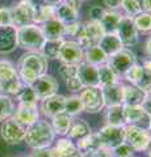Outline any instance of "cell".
<instances>
[{"mask_svg": "<svg viewBox=\"0 0 151 157\" xmlns=\"http://www.w3.org/2000/svg\"><path fill=\"white\" fill-rule=\"evenodd\" d=\"M55 137V132L47 121H37L36 123L28 126L25 140L33 149L49 148Z\"/></svg>", "mask_w": 151, "mask_h": 157, "instance_id": "obj_1", "label": "cell"}, {"mask_svg": "<svg viewBox=\"0 0 151 157\" xmlns=\"http://www.w3.org/2000/svg\"><path fill=\"white\" fill-rule=\"evenodd\" d=\"M46 38L43 32L37 25H26L17 29V43L21 48L29 51H41Z\"/></svg>", "mask_w": 151, "mask_h": 157, "instance_id": "obj_2", "label": "cell"}, {"mask_svg": "<svg viewBox=\"0 0 151 157\" xmlns=\"http://www.w3.org/2000/svg\"><path fill=\"white\" fill-rule=\"evenodd\" d=\"M105 36V32L103 26H101L100 21H95V20H91V21H87L81 25L80 33L77 34V43L81 46L83 50H87L89 47L97 46L101 41V38Z\"/></svg>", "mask_w": 151, "mask_h": 157, "instance_id": "obj_3", "label": "cell"}, {"mask_svg": "<svg viewBox=\"0 0 151 157\" xmlns=\"http://www.w3.org/2000/svg\"><path fill=\"white\" fill-rule=\"evenodd\" d=\"M151 140V132L149 128H143L134 124L125 126V143L129 144L133 151L143 152L147 149Z\"/></svg>", "mask_w": 151, "mask_h": 157, "instance_id": "obj_4", "label": "cell"}, {"mask_svg": "<svg viewBox=\"0 0 151 157\" xmlns=\"http://www.w3.org/2000/svg\"><path fill=\"white\" fill-rule=\"evenodd\" d=\"M17 68H24L33 72L37 77L45 75L47 71V58L43 56L40 51H29L20 56Z\"/></svg>", "mask_w": 151, "mask_h": 157, "instance_id": "obj_5", "label": "cell"}, {"mask_svg": "<svg viewBox=\"0 0 151 157\" xmlns=\"http://www.w3.org/2000/svg\"><path fill=\"white\" fill-rule=\"evenodd\" d=\"M26 128L25 124L20 123L14 118H7L3 122L2 127H0V134H2L3 140L7 144H18L25 139L26 135Z\"/></svg>", "mask_w": 151, "mask_h": 157, "instance_id": "obj_6", "label": "cell"}, {"mask_svg": "<svg viewBox=\"0 0 151 157\" xmlns=\"http://www.w3.org/2000/svg\"><path fill=\"white\" fill-rule=\"evenodd\" d=\"M80 100L87 113H99L105 107L101 86H87L80 92Z\"/></svg>", "mask_w": 151, "mask_h": 157, "instance_id": "obj_7", "label": "cell"}, {"mask_svg": "<svg viewBox=\"0 0 151 157\" xmlns=\"http://www.w3.org/2000/svg\"><path fill=\"white\" fill-rule=\"evenodd\" d=\"M34 17V8L30 0H21L13 8H11V18L12 25L16 26H26L33 24Z\"/></svg>", "mask_w": 151, "mask_h": 157, "instance_id": "obj_8", "label": "cell"}, {"mask_svg": "<svg viewBox=\"0 0 151 157\" xmlns=\"http://www.w3.org/2000/svg\"><path fill=\"white\" fill-rule=\"evenodd\" d=\"M117 37L122 42V45L126 47H131L138 42V30L134 25L133 17L122 16L120 18V22L117 25L116 30Z\"/></svg>", "mask_w": 151, "mask_h": 157, "instance_id": "obj_9", "label": "cell"}, {"mask_svg": "<svg viewBox=\"0 0 151 157\" xmlns=\"http://www.w3.org/2000/svg\"><path fill=\"white\" fill-rule=\"evenodd\" d=\"M97 135L100 137L103 147L113 149L117 145L125 143V126L118 127L106 124L97 132Z\"/></svg>", "mask_w": 151, "mask_h": 157, "instance_id": "obj_10", "label": "cell"}, {"mask_svg": "<svg viewBox=\"0 0 151 157\" xmlns=\"http://www.w3.org/2000/svg\"><path fill=\"white\" fill-rule=\"evenodd\" d=\"M135 63H137V58H135L134 54L130 50H128V48H122V50H120L118 52H116L114 55L108 58V66L114 71L117 76L124 75Z\"/></svg>", "mask_w": 151, "mask_h": 157, "instance_id": "obj_11", "label": "cell"}, {"mask_svg": "<svg viewBox=\"0 0 151 157\" xmlns=\"http://www.w3.org/2000/svg\"><path fill=\"white\" fill-rule=\"evenodd\" d=\"M58 81L50 75H42L36 78V81L30 85L33 92L36 93L38 100H45L47 97H51L57 94L58 90Z\"/></svg>", "mask_w": 151, "mask_h": 157, "instance_id": "obj_12", "label": "cell"}, {"mask_svg": "<svg viewBox=\"0 0 151 157\" xmlns=\"http://www.w3.org/2000/svg\"><path fill=\"white\" fill-rule=\"evenodd\" d=\"M58 59L66 64H79L84 59V50L77 42L65 41L59 50Z\"/></svg>", "mask_w": 151, "mask_h": 157, "instance_id": "obj_13", "label": "cell"}, {"mask_svg": "<svg viewBox=\"0 0 151 157\" xmlns=\"http://www.w3.org/2000/svg\"><path fill=\"white\" fill-rule=\"evenodd\" d=\"M80 2L77 0H63L59 6L55 7V17L65 25L77 21L79 17Z\"/></svg>", "mask_w": 151, "mask_h": 157, "instance_id": "obj_14", "label": "cell"}, {"mask_svg": "<svg viewBox=\"0 0 151 157\" xmlns=\"http://www.w3.org/2000/svg\"><path fill=\"white\" fill-rule=\"evenodd\" d=\"M17 46V29L14 25H0V54L13 52Z\"/></svg>", "mask_w": 151, "mask_h": 157, "instance_id": "obj_15", "label": "cell"}, {"mask_svg": "<svg viewBox=\"0 0 151 157\" xmlns=\"http://www.w3.org/2000/svg\"><path fill=\"white\" fill-rule=\"evenodd\" d=\"M13 118L20 123L25 124L26 127L36 123L38 118H40V111H38L37 104L36 105L20 104L16 110H13Z\"/></svg>", "mask_w": 151, "mask_h": 157, "instance_id": "obj_16", "label": "cell"}, {"mask_svg": "<svg viewBox=\"0 0 151 157\" xmlns=\"http://www.w3.org/2000/svg\"><path fill=\"white\" fill-rule=\"evenodd\" d=\"M77 77L84 88L87 86H100L97 76V66L81 62L77 64Z\"/></svg>", "mask_w": 151, "mask_h": 157, "instance_id": "obj_17", "label": "cell"}, {"mask_svg": "<svg viewBox=\"0 0 151 157\" xmlns=\"http://www.w3.org/2000/svg\"><path fill=\"white\" fill-rule=\"evenodd\" d=\"M65 100L66 97L62 94H54L42 100L41 110L46 118H53L65 111Z\"/></svg>", "mask_w": 151, "mask_h": 157, "instance_id": "obj_18", "label": "cell"}, {"mask_svg": "<svg viewBox=\"0 0 151 157\" xmlns=\"http://www.w3.org/2000/svg\"><path fill=\"white\" fill-rule=\"evenodd\" d=\"M124 114H125V122L126 124H134L139 126L143 123L150 122V117L146 114L142 106H131V105H124Z\"/></svg>", "mask_w": 151, "mask_h": 157, "instance_id": "obj_19", "label": "cell"}, {"mask_svg": "<svg viewBox=\"0 0 151 157\" xmlns=\"http://www.w3.org/2000/svg\"><path fill=\"white\" fill-rule=\"evenodd\" d=\"M122 90H124V84H121L120 81H117L112 85L101 86L105 106H113V105L122 104Z\"/></svg>", "mask_w": 151, "mask_h": 157, "instance_id": "obj_20", "label": "cell"}, {"mask_svg": "<svg viewBox=\"0 0 151 157\" xmlns=\"http://www.w3.org/2000/svg\"><path fill=\"white\" fill-rule=\"evenodd\" d=\"M149 93L143 92L135 85H124L122 90V104L131 106H141Z\"/></svg>", "mask_w": 151, "mask_h": 157, "instance_id": "obj_21", "label": "cell"}, {"mask_svg": "<svg viewBox=\"0 0 151 157\" xmlns=\"http://www.w3.org/2000/svg\"><path fill=\"white\" fill-rule=\"evenodd\" d=\"M42 32L46 39H58L65 36V24L59 21L55 16L42 24Z\"/></svg>", "mask_w": 151, "mask_h": 157, "instance_id": "obj_22", "label": "cell"}, {"mask_svg": "<svg viewBox=\"0 0 151 157\" xmlns=\"http://www.w3.org/2000/svg\"><path fill=\"white\" fill-rule=\"evenodd\" d=\"M99 46L103 48V51L108 55V58L114 55L116 52H118L120 50L124 48L122 42L120 41V38L117 37V34H105V36L101 38Z\"/></svg>", "mask_w": 151, "mask_h": 157, "instance_id": "obj_23", "label": "cell"}, {"mask_svg": "<svg viewBox=\"0 0 151 157\" xmlns=\"http://www.w3.org/2000/svg\"><path fill=\"white\" fill-rule=\"evenodd\" d=\"M105 119H106V124L118 126V127L126 126L125 114H124V104L113 105V106H106Z\"/></svg>", "mask_w": 151, "mask_h": 157, "instance_id": "obj_24", "label": "cell"}, {"mask_svg": "<svg viewBox=\"0 0 151 157\" xmlns=\"http://www.w3.org/2000/svg\"><path fill=\"white\" fill-rule=\"evenodd\" d=\"M32 4H33V8H34V17H33V22L34 24H43L47 20H50L51 17L55 16V7L49 6L43 0H42V4H38V6L33 2Z\"/></svg>", "mask_w": 151, "mask_h": 157, "instance_id": "obj_25", "label": "cell"}, {"mask_svg": "<svg viewBox=\"0 0 151 157\" xmlns=\"http://www.w3.org/2000/svg\"><path fill=\"white\" fill-rule=\"evenodd\" d=\"M51 119H53L51 127H53V130H54L55 134L61 135V136L67 135V132L70 130V126L72 123V117H70L69 114H66V113L63 111L61 114L53 117Z\"/></svg>", "mask_w": 151, "mask_h": 157, "instance_id": "obj_26", "label": "cell"}, {"mask_svg": "<svg viewBox=\"0 0 151 157\" xmlns=\"http://www.w3.org/2000/svg\"><path fill=\"white\" fill-rule=\"evenodd\" d=\"M120 13H117L116 11H105L103 17L100 18V24L103 26L105 34H116V30H117V25L120 22Z\"/></svg>", "mask_w": 151, "mask_h": 157, "instance_id": "obj_27", "label": "cell"}, {"mask_svg": "<svg viewBox=\"0 0 151 157\" xmlns=\"http://www.w3.org/2000/svg\"><path fill=\"white\" fill-rule=\"evenodd\" d=\"M103 144H101V140L97 134H91L87 135L84 137L77 140V144H76V148L77 152H91V151H97L100 149Z\"/></svg>", "mask_w": 151, "mask_h": 157, "instance_id": "obj_28", "label": "cell"}, {"mask_svg": "<svg viewBox=\"0 0 151 157\" xmlns=\"http://www.w3.org/2000/svg\"><path fill=\"white\" fill-rule=\"evenodd\" d=\"M91 134V126L87 123L84 119H76V121H72V123L70 126V130L67 132L69 135V139H75V140H79L81 137H84L87 135Z\"/></svg>", "mask_w": 151, "mask_h": 157, "instance_id": "obj_29", "label": "cell"}, {"mask_svg": "<svg viewBox=\"0 0 151 157\" xmlns=\"http://www.w3.org/2000/svg\"><path fill=\"white\" fill-rule=\"evenodd\" d=\"M84 59L89 64L100 66V64H105V63L108 62V55L103 51V48L97 45V46L87 48L84 51Z\"/></svg>", "mask_w": 151, "mask_h": 157, "instance_id": "obj_30", "label": "cell"}, {"mask_svg": "<svg viewBox=\"0 0 151 157\" xmlns=\"http://www.w3.org/2000/svg\"><path fill=\"white\" fill-rule=\"evenodd\" d=\"M54 149L58 153V157H79L77 148L71 141V139H59Z\"/></svg>", "mask_w": 151, "mask_h": 157, "instance_id": "obj_31", "label": "cell"}, {"mask_svg": "<svg viewBox=\"0 0 151 157\" xmlns=\"http://www.w3.org/2000/svg\"><path fill=\"white\" fill-rule=\"evenodd\" d=\"M97 76H99V85L106 86L112 85L118 81V76L114 73V71L108 64L97 66Z\"/></svg>", "mask_w": 151, "mask_h": 157, "instance_id": "obj_32", "label": "cell"}, {"mask_svg": "<svg viewBox=\"0 0 151 157\" xmlns=\"http://www.w3.org/2000/svg\"><path fill=\"white\" fill-rule=\"evenodd\" d=\"M63 38H58V39H46L43 46L41 48V54L43 56H46L47 59H57L59 55V50L63 45Z\"/></svg>", "mask_w": 151, "mask_h": 157, "instance_id": "obj_33", "label": "cell"}, {"mask_svg": "<svg viewBox=\"0 0 151 157\" xmlns=\"http://www.w3.org/2000/svg\"><path fill=\"white\" fill-rule=\"evenodd\" d=\"M83 111H84V107H83V102L79 96L66 97V100H65V113L66 114H69L70 117H75V115H79Z\"/></svg>", "mask_w": 151, "mask_h": 157, "instance_id": "obj_34", "label": "cell"}, {"mask_svg": "<svg viewBox=\"0 0 151 157\" xmlns=\"http://www.w3.org/2000/svg\"><path fill=\"white\" fill-rule=\"evenodd\" d=\"M18 77L16 67L9 60H0V81L12 80Z\"/></svg>", "mask_w": 151, "mask_h": 157, "instance_id": "obj_35", "label": "cell"}, {"mask_svg": "<svg viewBox=\"0 0 151 157\" xmlns=\"http://www.w3.org/2000/svg\"><path fill=\"white\" fill-rule=\"evenodd\" d=\"M134 25L138 32H150L151 30V13L147 12H141L139 14L133 17Z\"/></svg>", "mask_w": 151, "mask_h": 157, "instance_id": "obj_36", "label": "cell"}, {"mask_svg": "<svg viewBox=\"0 0 151 157\" xmlns=\"http://www.w3.org/2000/svg\"><path fill=\"white\" fill-rule=\"evenodd\" d=\"M17 100L20 104H26V105H36L38 98L36 96V93L33 92V89L29 85H24L22 89L17 93Z\"/></svg>", "mask_w": 151, "mask_h": 157, "instance_id": "obj_37", "label": "cell"}, {"mask_svg": "<svg viewBox=\"0 0 151 157\" xmlns=\"http://www.w3.org/2000/svg\"><path fill=\"white\" fill-rule=\"evenodd\" d=\"M120 7H122L126 16L134 17L142 12V0H122Z\"/></svg>", "mask_w": 151, "mask_h": 157, "instance_id": "obj_38", "label": "cell"}, {"mask_svg": "<svg viewBox=\"0 0 151 157\" xmlns=\"http://www.w3.org/2000/svg\"><path fill=\"white\" fill-rule=\"evenodd\" d=\"M22 86H24V84L21 82L20 77L12 78V80L0 81V90L11 93V94H17V93L22 89Z\"/></svg>", "mask_w": 151, "mask_h": 157, "instance_id": "obj_39", "label": "cell"}, {"mask_svg": "<svg viewBox=\"0 0 151 157\" xmlns=\"http://www.w3.org/2000/svg\"><path fill=\"white\" fill-rule=\"evenodd\" d=\"M13 102L9 97L0 94V121H6L13 114Z\"/></svg>", "mask_w": 151, "mask_h": 157, "instance_id": "obj_40", "label": "cell"}, {"mask_svg": "<svg viewBox=\"0 0 151 157\" xmlns=\"http://www.w3.org/2000/svg\"><path fill=\"white\" fill-rule=\"evenodd\" d=\"M142 73H143V67L135 63L134 66H131L129 70L124 73V76H125V78L128 81H130L133 85H135L141 80V77H142Z\"/></svg>", "mask_w": 151, "mask_h": 157, "instance_id": "obj_41", "label": "cell"}, {"mask_svg": "<svg viewBox=\"0 0 151 157\" xmlns=\"http://www.w3.org/2000/svg\"><path fill=\"white\" fill-rule=\"evenodd\" d=\"M135 86H138L139 89H142L146 93H151V71L147 68H143V73L141 80L135 84Z\"/></svg>", "mask_w": 151, "mask_h": 157, "instance_id": "obj_42", "label": "cell"}, {"mask_svg": "<svg viewBox=\"0 0 151 157\" xmlns=\"http://www.w3.org/2000/svg\"><path fill=\"white\" fill-rule=\"evenodd\" d=\"M59 75L62 76V78H65V81L74 76H77V64L62 63V66L59 67Z\"/></svg>", "mask_w": 151, "mask_h": 157, "instance_id": "obj_43", "label": "cell"}, {"mask_svg": "<svg viewBox=\"0 0 151 157\" xmlns=\"http://www.w3.org/2000/svg\"><path fill=\"white\" fill-rule=\"evenodd\" d=\"M133 148L129 144L122 143L112 149V155L113 157H133Z\"/></svg>", "mask_w": 151, "mask_h": 157, "instance_id": "obj_44", "label": "cell"}, {"mask_svg": "<svg viewBox=\"0 0 151 157\" xmlns=\"http://www.w3.org/2000/svg\"><path fill=\"white\" fill-rule=\"evenodd\" d=\"M66 85L69 88V90H71L72 93H76V92H81L84 89V86H83L81 81L79 80V77L77 76H74L69 78V80H66Z\"/></svg>", "mask_w": 151, "mask_h": 157, "instance_id": "obj_45", "label": "cell"}, {"mask_svg": "<svg viewBox=\"0 0 151 157\" xmlns=\"http://www.w3.org/2000/svg\"><path fill=\"white\" fill-rule=\"evenodd\" d=\"M81 25L83 24H80L79 21L67 24V25H65V34H69V36H71V37H77V34L80 33Z\"/></svg>", "mask_w": 151, "mask_h": 157, "instance_id": "obj_46", "label": "cell"}, {"mask_svg": "<svg viewBox=\"0 0 151 157\" xmlns=\"http://www.w3.org/2000/svg\"><path fill=\"white\" fill-rule=\"evenodd\" d=\"M32 157H58V153L55 152L54 148H40V149H34Z\"/></svg>", "mask_w": 151, "mask_h": 157, "instance_id": "obj_47", "label": "cell"}, {"mask_svg": "<svg viewBox=\"0 0 151 157\" xmlns=\"http://www.w3.org/2000/svg\"><path fill=\"white\" fill-rule=\"evenodd\" d=\"M0 25H12L11 9L0 8Z\"/></svg>", "mask_w": 151, "mask_h": 157, "instance_id": "obj_48", "label": "cell"}, {"mask_svg": "<svg viewBox=\"0 0 151 157\" xmlns=\"http://www.w3.org/2000/svg\"><path fill=\"white\" fill-rule=\"evenodd\" d=\"M105 12V9H103L99 6H95L89 9V14H91V18L95 20V21H100V18L103 17V14Z\"/></svg>", "mask_w": 151, "mask_h": 157, "instance_id": "obj_49", "label": "cell"}, {"mask_svg": "<svg viewBox=\"0 0 151 157\" xmlns=\"http://www.w3.org/2000/svg\"><path fill=\"white\" fill-rule=\"evenodd\" d=\"M142 109L145 110V113L147 114L149 117H151V93H149L147 96H146L145 98V101L142 102Z\"/></svg>", "mask_w": 151, "mask_h": 157, "instance_id": "obj_50", "label": "cell"}, {"mask_svg": "<svg viewBox=\"0 0 151 157\" xmlns=\"http://www.w3.org/2000/svg\"><path fill=\"white\" fill-rule=\"evenodd\" d=\"M104 4L106 6V8L112 9V11H114L116 8H118L121 6V3H122V0H103Z\"/></svg>", "mask_w": 151, "mask_h": 157, "instance_id": "obj_51", "label": "cell"}, {"mask_svg": "<svg viewBox=\"0 0 151 157\" xmlns=\"http://www.w3.org/2000/svg\"><path fill=\"white\" fill-rule=\"evenodd\" d=\"M142 12L151 13V0H142Z\"/></svg>", "mask_w": 151, "mask_h": 157, "instance_id": "obj_52", "label": "cell"}, {"mask_svg": "<svg viewBox=\"0 0 151 157\" xmlns=\"http://www.w3.org/2000/svg\"><path fill=\"white\" fill-rule=\"evenodd\" d=\"M146 52H147V55L151 56V37L147 39V42H146Z\"/></svg>", "mask_w": 151, "mask_h": 157, "instance_id": "obj_53", "label": "cell"}, {"mask_svg": "<svg viewBox=\"0 0 151 157\" xmlns=\"http://www.w3.org/2000/svg\"><path fill=\"white\" fill-rule=\"evenodd\" d=\"M142 67H143V68H147V70L151 71V59H147V60H145Z\"/></svg>", "mask_w": 151, "mask_h": 157, "instance_id": "obj_54", "label": "cell"}, {"mask_svg": "<svg viewBox=\"0 0 151 157\" xmlns=\"http://www.w3.org/2000/svg\"><path fill=\"white\" fill-rule=\"evenodd\" d=\"M146 155H147V157H151V140H150V144L147 147V149H146Z\"/></svg>", "mask_w": 151, "mask_h": 157, "instance_id": "obj_55", "label": "cell"}, {"mask_svg": "<svg viewBox=\"0 0 151 157\" xmlns=\"http://www.w3.org/2000/svg\"><path fill=\"white\" fill-rule=\"evenodd\" d=\"M149 130L151 131V117H150V122H149Z\"/></svg>", "mask_w": 151, "mask_h": 157, "instance_id": "obj_56", "label": "cell"}, {"mask_svg": "<svg viewBox=\"0 0 151 157\" xmlns=\"http://www.w3.org/2000/svg\"><path fill=\"white\" fill-rule=\"evenodd\" d=\"M77 2H80V3H81V2H84V0H77Z\"/></svg>", "mask_w": 151, "mask_h": 157, "instance_id": "obj_57", "label": "cell"}]
</instances>
